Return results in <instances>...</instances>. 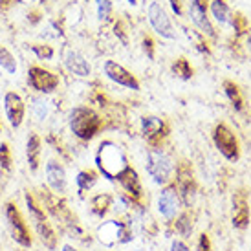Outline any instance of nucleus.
I'll return each mask as SVG.
<instances>
[{
    "label": "nucleus",
    "instance_id": "1",
    "mask_svg": "<svg viewBox=\"0 0 251 251\" xmlns=\"http://www.w3.org/2000/svg\"><path fill=\"white\" fill-rule=\"evenodd\" d=\"M96 163H98L99 173L108 180H119V176L130 167L121 147H118L112 141H105L99 147L98 154H96Z\"/></svg>",
    "mask_w": 251,
    "mask_h": 251
},
{
    "label": "nucleus",
    "instance_id": "2",
    "mask_svg": "<svg viewBox=\"0 0 251 251\" xmlns=\"http://www.w3.org/2000/svg\"><path fill=\"white\" fill-rule=\"evenodd\" d=\"M70 128L79 140H92L101 128V119L92 108L77 106L70 112Z\"/></svg>",
    "mask_w": 251,
    "mask_h": 251
},
{
    "label": "nucleus",
    "instance_id": "3",
    "mask_svg": "<svg viewBox=\"0 0 251 251\" xmlns=\"http://www.w3.org/2000/svg\"><path fill=\"white\" fill-rule=\"evenodd\" d=\"M26 207H28L29 218H31V222H33V227H35L39 238L42 240V244L46 246L48 250H55L57 248L55 231L50 226L48 218L44 215V211L39 207V203L35 202V198L29 195V193L26 195Z\"/></svg>",
    "mask_w": 251,
    "mask_h": 251
},
{
    "label": "nucleus",
    "instance_id": "4",
    "mask_svg": "<svg viewBox=\"0 0 251 251\" xmlns=\"http://www.w3.org/2000/svg\"><path fill=\"white\" fill-rule=\"evenodd\" d=\"M175 171V163L171 160V156L167 152H163L161 149H151L147 154V173L151 175L156 183L160 185H167L171 181Z\"/></svg>",
    "mask_w": 251,
    "mask_h": 251
},
{
    "label": "nucleus",
    "instance_id": "5",
    "mask_svg": "<svg viewBox=\"0 0 251 251\" xmlns=\"http://www.w3.org/2000/svg\"><path fill=\"white\" fill-rule=\"evenodd\" d=\"M4 216H6V224L7 229H9V235L13 238L17 244H21L22 248H31L33 240H31V235H29V229L24 218H22L21 211L17 209V205L13 202H7L4 205Z\"/></svg>",
    "mask_w": 251,
    "mask_h": 251
},
{
    "label": "nucleus",
    "instance_id": "6",
    "mask_svg": "<svg viewBox=\"0 0 251 251\" xmlns=\"http://www.w3.org/2000/svg\"><path fill=\"white\" fill-rule=\"evenodd\" d=\"M98 237L105 246L125 244L134 238L128 226L125 222H119V220H108V222L101 224L98 229Z\"/></svg>",
    "mask_w": 251,
    "mask_h": 251
},
{
    "label": "nucleus",
    "instance_id": "7",
    "mask_svg": "<svg viewBox=\"0 0 251 251\" xmlns=\"http://www.w3.org/2000/svg\"><path fill=\"white\" fill-rule=\"evenodd\" d=\"M213 140H215L216 149L220 151L224 158H227L231 161H237L238 156H240V149H238V140L237 136L231 132L229 126L226 125H218L215 128V134H213Z\"/></svg>",
    "mask_w": 251,
    "mask_h": 251
},
{
    "label": "nucleus",
    "instance_id": "8",
    "mask_svg": "<svg viewBox=\"0 0 251 251\" xmlns=\"http://www.w3.org/2000/svg\"><path fill=\"white\" fill-rule=\"evenodd\" d=\"M180 205H181V200L175 187V183L165 185V187L161 189L160 196H158V211H160V215L165 220H169V222L175 220L178 211H180Z\"/></svg>",
    "mask_w": 251,
    "mask_h": 251
},
{
    "label": "nucleus",
    "instance_id": "9",
    "mask_svg": "<svg viewBox=\"0 0 251 251\" xmlns=\"http://www.w3.org/2000/svg\"><path fill=\"white\" fill-rule=\"evenodd\" d=\"M28 83L33 90L41 92V94H50L59 86V77L44 68L31 66L28 72Z\"/></svg>",
    "mask_w": 251,
    "mask_h": 251
},
{
    "label": "nucleus",
    "instance_id": "10",
    "mask_svg": "<svg viewBox=\"0 0 251 251\" xmlns=\"http://www.w3.org/2000/svg\"><path fill=\"white\" fill-rule=\"evenodd\" d=\"M149 22L154 28V31L161 35L163 39H175V29H173V24L169 21L165 9L158 4V2H152L149 6Z\"/></svg>",
    "mask_w": 251,
    "mask_h": 251
},
{
    "label": "nucleus",
    "instance_id": "11",
    "mask_svg": "<svg viewBox=\"0 0 251 251\" xmlns=\"http://www.w3.org/2000/svg\"><path fill=\"white\" fill-rule=\"evenodd\" d=\"M103 70H105V75L108 77L110 81L118 83L119 86H125V88H130V90H140L138 79L126 70L125 66L118 64L116 61H106L105 66H103Z\"/></svg>",
    "mask_w": 251,
    "mask_h": 251
},
{
    "label": "nucleus",
    "instance_id": "12",
    "mask_svg": "<svg viewBox=\"0 0 251 251\" xmlns=\"http://www.w3.org/2000/svg\"><path fill=\"white\" fill-rule=\"evenodd\" d=\"M176 183L175 187L178 191V195H180V200L185 205H191L193 202V196H195V191H196V183H195V178H193V173H191V169L187 165H181L178 171H176Z\"/></svg>",
    "mask_w": 251,
    "mask_h": 251
},
{
    "label": "nucleus",
    "instance_id": "13",
    "mask_svg": "<svg viewBox=\"0 0 251 251\" xmlns=\"http://www.w3.org/2000/svg\"><path fill=\"white\" fill-rule=\"evenodd\" d=\"M4 110H6V116L9 119V125L13 128H19L22 125V119H24V101L19 94L15 92H7L4 96Z\"/></svg>",
    "mask_w": 251,
    "mask_h": 251
},
{
    "label": "nucleus",
    "instance_id": "14",
    "mask_svg": "<svg viewBox=\"0 0 251 251\" xmlns=\"http://www.w3.org/2000/svg\"><path fill=\"white\" fill-rule=\"evenodd\" d=\"M63 63L64 66H66V70L70 72V74H74V75L77 77H88L90 75V64H88V61L84 59L77 50H64L63 53Z\"/></svg>",
    "mask_w": 251,
    "mask_h": 251
},
{
    "label": "nucleus",
    "instance_id": "15",
    "mask_svg": "<svg viewBox=\"0 0 251 251\" xmlns=\"http://www.w3.org/2000/svg\"><path fill=\"white\" fill-rule=\"evenodd\" d=\"M118 181L121 183V187L125 189V193L128 195L130 202L140 203L141 196H143V189H141V181H140V178H138V173H136L132 167H128L123 175L119 176Z\"/></svg>",
    "mask_w": 251,
    "mask_h": 251
},
{
    "label": "nucleus",
    "instance_id": "16",
    "mask_svg": "<svg viewBox=\"0 0 251 251\" xmlns=\"http://www.w3.org/2000/svg\"><path fill=\"white\" fill-rule=\"evenodd\" d=\"M250 203L244 193H237L233 196V226L237 229H246L250 226Z\"/></svg>",
    "mask_w": 251,
    "mask_h": 251
},
{
    "label": "nucleus",
    "instance_id": "17",
    "mask_svg": "<svg viewBox=\"0 0 251 251\" xmlns=\"http://www.w3.org/2000/svg\"><path fill=\"white\" fill-rule=\"evenodd\" d=\"M141 130H143V136L151 141L152 145H156L158 141L165 136L167 132V126L163 123V119L154 118V116H145L141 119Z\"/></svg>",
    "mask_w": 251,
    "mask_h": 251
},
{
    "label": "nucleus",
    "instance_id": "18",
    "mask_svg": "<svg viewBox=\"0 0 251 251\" xmlns=\"http://www.w3.org/2000/svg\"><path fill=\"white\" fill-rule=\"evenodd\" d=\"M46 180L57 195H63L66 191V173H64L63 165L57 163L55 160H50L46 163Z\"/></svg>",
    "mask_w": 251,
    "mask_h": 251
},
{
    "label": "nucleus",
    "instance_id": "19",
    "mask_svg": "<svg viewBox=\"0 0 251 251\" xmlns=\"http://www.w3.org/2000/svg\"><path fill=\"white\" fill-rule=\"evenodd\" d=\"M189 11H191L193 22L202 29L205 35L215 37V29H213L209 19H207V9H205V4H203L202 0H193L191 6H189Z\"/></svg>",
    "mask_w": 251,
    "mask_h": 251
},
{
    "label": "nucleus",
    "instance_id": "20",
    "mask_svg": "<svg viewBox=\"0 0 251 251\" xmlns=\"http://www.w3.org/2000/svg\"><path fill=\"white\" fill-rule=\"evenodd\" d=\"M26 152H28V163H29V169L35 173L37 169H39V156H41V140H39V136L37 134H29L28 136V145H26Z\"/></svg>",
    "mask_w": 251,
    "mask_h": 251
},
{
    "label": "nucleus",
    "instance_id": "21",
    "mask_svg": "<svg viewBox=\"0 0 251 251\" xmlns=\"http://www.w3.org/2000/svg\"><path fill=\"white\" fill-rule=\"evenodd\" d=\"M90 205H92V213L98 216H105L108 207L112 205V196L110 195H98L94 196L90 200Z\"/></svg>",
    "mask_w": 251,
    "mask_h": 251
},
{
    "label": "nucleus",
    "instance_id": "22",
    "mask_svg": "<svg viewBox=\"0 0 251 251\" xmlns=\"http://www.w3.org/2000/svg\"><path fill=\"white\" fill-rule=\"evenodd\" d=\"M224 92H226V96L229 98L231 105L235 106L237 110H242L244 101H242V96H240V90H238L237 84L231 83V81H226V83H224Z\"/></svg>",
    "mask_w": 251,
    "mask_h": 251
},
{
    "label": "nucleus",
    "instance_id": "23",
    "mask_svg": "<svg viewBox=\"0 0 251 251\" xmlns=\"http://www.w3.org/2000/svg\"><path fill=\"white\" fill-rule=\"evenodd\" d=\"M98 181V175L94 171H81L75 178V183L79 191H90Z\"/></svg>",
    "mask_w": 251,
    "mask_h": 251
},
{
    "label": "nucleus",
    "instance_id": "24",
    "mask_svg": "<svg viewBox=\"0 0 251 251\" xmlns=\"http://www.w3.org/2000/svg\"><path fill=\"white\" fill-rule=\"evenodd\" d=\"M211 11H213V15H215V19L220 24H227L229 22V7H227V4L224 2V0H213V4H211Z\"/></svg>",
    "mask_w": 251,
    "mask_h": 251
},
{
    "label": "nucleus",
    "instance_id": "25",
    "mask_svg": "<svg viewBox=\"0 0 251 251\" xmlns=\"http://www.w3.org/2000/svg\"><path fill=\"white\" fill-rule=\"evenodd\" d=\"M0 68H4L7 74H17V59L4 46H0Z\"/></svg>",
    "mask_w": 251,
    "mask_h": 251
},
{
    "label": "nucleus",
    "instance_id": "26",
    "mask_svg": "<svg viewBox=\"0 0 251 251\" xmlns=\"http://www.w3.org/2000/svg\"><path fill=\"white\" fill-rule=\"evenodd\" d=\"M31 112L37 121H44L50 114V103L44 98H35L31 101Z\"/></svg>",
    "mask_w": 251,
    "mask_h": 251
},
{
    "label": "nucleus",
    "instance_id": "27",
    "mask_svg": "<svg viewBox=\"0 0 251 251\" xmlns=\"http://www.w3.org/2000/svg\"><path fill=\"white\" fill-rule=\"evenodd\" d=\"M176 231L180 233L181 237H191V233H193V218H191L189 213H181L176 218Z\"/></svg>",
    "mask_w": 251,
    "mask_h": 251
},
{
    "label": "nucleus",
    "instance_id": "28",
    "mask_svg": "<svg viewBox=\"0 0 251 251\" xmlns=\"http://www.w3.org/2000/svg\"><path fill=\"white\" fill-rule=\"evenodd\" d=\"M173 72H175L176 75L181 77V79H189V77L193 75V68H191V64H189L187 59H178L175 64H173Z\"/></svg>",
    "mask_w": 251,
    "mask_h": 251
},
{
    "label": "nucleus",
    "instance_id": "29",
    "mask_svg": "<svg viewBox=\"0 0 251 251\" xmlns=\"http://www.w3.org/2000/svg\"><path fill=\"white\" fill-rule=\"evenodd\" d=\"M31 51H33L39 59H42V61H50V59L53 57V48H51V46H41V44H35V46H31Z\"/></svg>",
    "mask_w": 251,
    "mask_h": 251
},
{
    "label": "nucleus",
    "instance_id": "30",
    "mask_svg": "<svg viewBox=\"0 0 251 251\" xmlns=\"http://www.w3.org/2000/svg\"><path fill=\"white\" fill-rule=\"evenodd\" d=\"M0 167L4 171H9L11 167V154H9L7 143H0Z\"/></svg>",
    "mask_w": 251,
    "mask_h": 251
},
{
    "label": "nucleus",
    "instance_id": "31",
    "mask_svg": "<svg viewBox=\"0 0 251 251\" xmlns=\"http://www.w3.org/2000/svg\"><path fill=\"white\" fill-rule=\"evenodd\" d=\"M112 11V4L110 0H98V17L99 21H106L110 17Z\"/></svg>",
    "mask_w": 251,
    "mask_h": 251
},
{
    "label": "nucleus",
    "instance_id": "32",
    "mask_svg": "<svg viewBox=\"0 0 251 251\" xmlns=\"http://www.w3.org/2000/svg\"><path fill=\"white\" fill-rule=\"evenodd\" d=\"M196 251H211V240H209V235H205L202 233L200 238H198V248Z\"/></svg>",
    "mask_w": 251,
    "mask_h": 251
},
{
    "label": "nucleus",
    "instance_id": "33",
    "mask_svg": "<svg viewBox=\"0 0 251 251\" xmlns=\"http://www.w3.org/2000/svg\"><path fill=\"white\" fill-rule=\"evenodd\" d=\"M171 251H189V248L183 240L175 238V240H173V244H171Z\"/></svg>",
    "mask_w": 251,
    "mask_h": 251
},
{
    "label": "nucleus",
    "instance_id": "34",
    "mask_svg": "<svg viewBox=\"0 0 251 251\" xmlns=\"http://www.w3.org/2000/svg\"><path fill=\"white\" fill-rule=\"evenodd\" d=\"M171 7L176 15H181V0H171Z\"/></svg>",
    "mask_w": 251,
    "mask_h": 251
},
{
    "label": "nucleus",
    "instance_id": "35",
    "mask_svg": "<svg viewBox=\"0 0 251 251\" xmlns=\"http://www.w3.org/2000/svg\"><path fill=\"white\" fill-rule=\"evenodd\" d=\"M63 251H79V250H75L74 246H63Z\"/></svg>",
    "mask_w": 251,
    "mask_h": 251
},
{
    "label": "nucleus",
    "instance_id": "36",
    "mask_svg": "<svg viewBox=\"0 0 251 251\" xmlns=\"http://www.w3.org/2000/svg\"><path fill=\"white\" fill-rule=\"evenodd\" d=\"M128 4H130V6H136V4H138V0H128Z\"/></svg>",
    "mask_w": 251,
    "mask_h": 251
}]
</instances>
